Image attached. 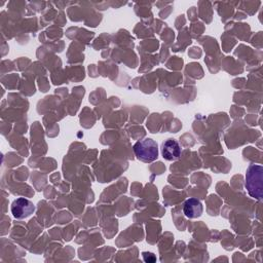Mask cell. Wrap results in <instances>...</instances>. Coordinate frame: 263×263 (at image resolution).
I'll return each mask as SVG.
<instances>
[{"instance_id":"cell-5","label":"cell","mask_w":263,"mask_h":263,"mask_svg":"<svg viewBox=\"0 0 263 263\" xmlns=\"http://www.w3.org/2000/svg\"><path fill=\"white\" fill-rule=\"evenodd\" d=\"M203 211L202 203L197 198H189L184 202L183 212L189 219H195L201 216Z\"/></svg>"},{"instance_id":"cell-3","label":"cell","mask_w":263,"mask_h":263,"mask_svg":"<svg viewBox=\"0 0 263 263\" xmlns=\"http://www.w3.org/2000/svg\"><path fill=\"white\" fill-rule=\"evenodd\" d=\"M10 210L15 219H25L34 213L35 206L29 199L18 197L12 201Z\"/></svg>"},{"instance_id":"cell-1","label":"cell","mask_w":263,"mask_h":263,"mask_svg":"<svg viewBox=\"0 0 263 263\" xmlns=\"http://www.w3.org/2000/svg\"><path fill=\"white\" fill-rule=\"evenodd\" d=\"M246 188L249 194L257 199L262 198L263 168L261 165L251 164L246 173Z\"/></svg>"},{"instance_id":"cell-4","label":"cell","mask_w":263,"mask_h":263,"mask_svg":"<svg viewBox=\"0 0 263 263\" xmlns=\"http://www.w3.org/2000/svg\"><path fill=\"white\" fill-rule=\"evenodd\" d=\"M161 155L166 160H176L181 155V147L177 140L167 139L161 144Z\"/></svg>"},{"instance_id":"cell-2","label":"cell","mask_w":263,"mask_h":263,"mask_svg":"<svg viewBox=\"0 0 263 263\" xmlns=\"http://www.w3.org/2000/svg\"><path fill=\"white\" fill-rule=\"evenodd\" d=\"M134 152L140 161L150 163L158 157V146L154 140L146 138L134 145Z\"/></svg>"}]
</instances>
